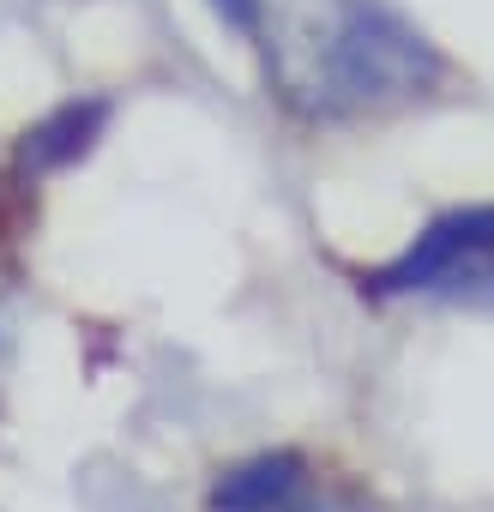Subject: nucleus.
Listing matches in <instances>:
<instances>
[{"label":"nucleus","instance_id":"obj_4","mask_svg":"<svg viewBox=\"0 0 494 512\" xmlns=\"http://www.w3.org/2000/svg\"><path fill=\"white\" fill-rule=\"evenodd\" d=\"M109 127V103L103 97H73V103H61L55 115H43L31 133H25V145H19V169L25 175H49V169H67V163H79L91 145H97V133Z\"/></svg>","mask_w":494,"mask_h":512},{"label":"nucleus","instance_id":"obj_2","mask_svg":"<svg viewBox=\"0 0 494 512\" xmlns=\"http://www.w3.org/2000/svg\"><path fill=\"white\" fill-rule=\"evenodd\" d=\"M374 296H458L494 302V205H458L434 217L392 266L368 278Z\"/></svg>","mask_w":494,"mask_h":512},{"label":"nucleus","instance_id":"obj_1","mask_svg":"<svg viewBox=\"0 0 494 512\" xmlns=\"http://www.w3.org/2000/svg\"><path fill=\"white\" fill-rule=\"evenodd\" d=\"M254 37L302 121L380 115L446 79V55L386 0H254Z\"/></svg>","mask_w":494,"mask_h":512},{"label":"nucleus","instance_id":"obj_5","mask_svg":"<svg viewBox=\"0 0 494 512\" xmlns=\"http://www.w3.org/2000/svg\"><path fill=\"white\" fill-rule=\"evenodd\" d=\"M217 13H223L235 31H254V0H217Z\"/></svg>","mask_w":494,"mask_h":512},{"label":"nucleus","instance_id":"obj_3","mask_svg":"<svg viewBox=\"0 0 494 512\" xmlns=\"http://www.w3.org/2000/svg\"><path fill=\"white\" fill-rule=\"evenodd\" d=\"M211 512H344V506L314 494L302 452H254L211 482Z\"/></svg>","mask_w":494,"mask_h":512}]
</instances>
